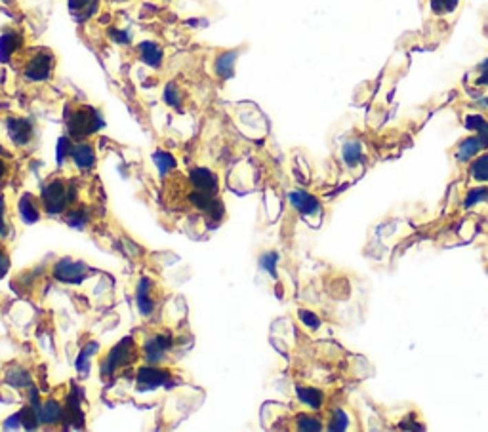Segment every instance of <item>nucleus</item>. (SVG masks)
Returning a JSON list of instances; mask_svg holds the SVG:
<instances>
[{
  "label": "nucleus",
  "instance_id": "nucleus-9",
  "mask_svg": "<svg viewBox=\"0 0 488 432\" xmlns=\"http://www.w3.org/2000/svg\"><path fill=\"white\" fill-rule=\"evenodd\" d=\"M488 145L479 138V136H469L460 141L458 151H456V160L458 162H471L475 156H479L482 151H487Z\"/></svg>",
  "mask_w": 488,
  "mask_h": 432
},
{
  "label": "nucleus",
  "instance_id": "nucleus-31",
  "mask_svg": "<svg viewBox=\"0 0 488 432\" xmlns=\"http://www.w3.org/2000/svg\"><path fill=\"white\" fill-rule=\"evenodd\" d=\"M111 2H125V0H111Z\"/></svg>",
  "mask_w": 488,
  "mask_h": 432
},
{
  "label": "nucleus",
  "instance_id": "nucleus-22",
  "mask_svg": "<svg viewBox=\"0 0 488 432\" xmlns=\"http://www.w3.org/2000/svg\"><path fill=\"white\" fill-rule=\"evenodd\" d=\"M460 0H429V8L435 16H445L452 14L458 8Z\"/></svg>",
  "mask_w": 488,
  "mask_h": 432
},
{
  "label": "nucleus",
  "instance_id": "nucleus-12",
  "mask_svg": "<svg viewBox=\"0 0 488 432\" xmlns=\"http://www.w3.org/2000/svg\"><path fill=\"white\" fill-rule=\"evenodd\" d=\"M288 198L290 202H292V206H294L301 215H306V217H309V215H317V213L321 212V204H319V200H317L315 196L309 195V193L294 191V193H290Z\"/></svg>",
  "mask_w": 488,
  "mask_h": 432
},
{
  "label": "nucleus",
  "instance_id": "nucleus-2",
  "mask_svg": "<svg viewBox=\"0 0 488 432\" xmlns=\"http://www.w3.org/2000/svg\"><path fill=\"white\" fill-rule=\"evenodd\" d=\"M103 126L100 109L84 101H69L65 107V136L73 141H84L96 136Z\"/></svg>",
  "mask_w": 488,
  "mask_h": 432
},
{
  "label": "nucleus",
  "instance_id": "nucleus-21",
  "mask_svg": "<svg viewBox=\"0 0 488 432\" xmlns=\"http://www.w3.org/2000/svg\"><path fill=\"white\" fill-rule=\"evenodd\" d=\"M488 200V187H473L471 191H467L465 200H463V208L465 210H471L473 206L480 204V202H487Z\"/></svg>",
  "mask_w": 488,
  "mask_h": 432
},
{
  "label": "nucleus",
  "instance_id": "nucleus-19",
  "mask_svg": "<svg viewBox=\"0 0 488 432\" xmlns=\"http://www.w3.org/2000/svg\"><path fill=\"white\" fill-rule=\"evenodd\" d=\"M469 175L477 183H488V153L475 156L473 164L469 166Z\"/></svg>",
  "mask_w": 488,
  "mask_h": 432
},
{
  "label": "nucleus",
  "instance_id": "nucleus-5",
  "mask_svg": "<svg viewBox=\"0 0 488 432\" xmlns=\"http://www.w3.org/2000/svg\"><path fill=\"white\" fill-rule=\"evenodd\" d=\"M138 360V347L134 339H125L116 345L115 349H111L109 354L101 362V371L103 376H115L116 371H120L123 367L132 366L134 362Z\"/></svg>",
  "mask_w": 488,
  "mask_h": 432
},
{
  "label": "nucleus",
  "instance_id": "nucleus-8",
  "mask_svg": "<svg viewBox=\"0 0 488 432\" xmlns=\"http://www.w3.org/2000/svg\"><path fill=\"white\" fill-rule=\"evenodd\" d=\"M54 277L61 280V282L76 284L83 278H86V267H84L83 263L73 261V259H61L54 267Z\"/></svg>",
  "mask_w": 488,
  "mask_h": 432
},
{
  "label": "nucleus",
  "instance_id": "nucleus-18",
  "mask_svg": "<svg viewBox=\"0 0 488 432\" xmlns=\"http://www.w3.org/2000/svg\"><path fill=\"white\" fill-rule=\"evenodd\" d=\"M465 128L473 131L475 136H479L488 145V120L482 114H467L465 116Z\"/></svg>",
  "mask_w": 488,
  "mask_h": 432
},
{
  "label": "nucleus",
  "instance_id": "nucleus-28",
  "mask_svg": "<svg viewBox=\"0 0 488 432\" xmlns=\"http://www.w3.org/2000/svg\"><path fill=\"white\" fill-rule=\"evenodd\" d=\"M0 233H8V219H6V202L4 196H0Z\"/></svg>",
  "mask_w": 488,
  "mask_h": 432
},
{
  "label": "nucleus",
  "instance_id": "nucleus-27",
  "mask_svg": "<svg viewBox=\"0 0 488 432\" xmlns=\"http://www.w3.org/2000/svg\"><path fill=\"white\" fill-rule=\"evenodd\" d=\"M477 84L482 88H488V59H485L479 65V76H477Z\"/></svg>",
  "mask_w": 488,
  "mask_h": 432
},
{
  "label": "nucleus",
  "instance_id": "nucleus-20",
  "mask_svg": "<svg viewBox=\"0 0 488 432\" xmlns=\"http://www.w3.org/2000/svg\"><path fill=\"white\" fill-rule=\"evenodd\" d=\"M100 0H67V8L75 17H88L96 10Z\"/></svg>",
  "mask_w": 488,
  "mask_h": 432
},
{
  "label": "nucleus",
  "instance_id": "nucleus-30",
  "mask_svg": "<svg viewBox=\"0 0 488 432\" xmlns=\"http://www.w3.org/2000/svg\"><path fill=\"white\" fill-rule=\"evenodd\" d=\"M477 105H480L482 109H488V98H487V96H485V98H480L479 101H477Z\"/></svg>",
  "mask_w": 488,
  "mask_h": 432
},
{
  "label": "nucleus",
  "instance_id": "nucleus-4",
  "mask_svg": "<svg viewBox=\"0 0 488 432\" xmlns=\"http://www.w3.org/2000/svg\"><path fill=\"white\" fill-rule=\"evenodd\" d=\"M4 128L8 139L19 149H27L36 141V124L25 114H6Z\"/></svg>",
  "mask_w": 488,
  "mask_h": 432
},
{
  "label": "nucleus",
  "instance_id": "nucleus-23",
  "mask_svg": "<svg viewBox=\"0 0 488 432\" xmlns=\"http://www.w3.org/2000/svg\"><path fill=\"white\" fill-rule=\"evenodd\" d=\"M296 429H299V431H321L323 424H321V421L317 417L301 413V415L296 417Z\"/></svg>",
  "mask_w": 488,
  "mask_h": 432
},
{
  "label": "nucleus",
  "instance_id": "nucleus-14",
  "mask_svg": "<svg viewBox=\"0 0 488 432\" xmlns=\"http://www.w3.org/2000/svg\"><path fill=\"white\" fill-rule=\"evenodd\" d=\"M41 210L42 202L33 195H25L19 202V213H21V219L25 223H34V221L41 219Z\"/></svg>",
  "mask_w": 488,
  "mask_h": 432
},
{
  "label": "nucleus",
  "instance_id": "nucleus-17",
  "mask_svg": "<svg viewBox=\"0 0 488 432\" xmlns=\"http://www.w3.org/2000/svg\"><path fill=\"white\" fill-rule=\"evenodd\" d=\"M341 156H343V162L348 164L349 168L359 166V162L363 160V145H361V141H357V139L346 141L343 147H341Z\"/></svg>",
  "mask_w": 488,
  "mask_h": 432
},
{
  "label": "nucleus",
  "instance_id": "nucleus-1",
  "mask_svg": "<svg viewBox=\"0 0 488 432\" xmlns=\"http://www.w3.org/2000/svg\"><path fill=\"white\" fill-rule=\"evenodd\" d=\"M8 65L14 67L21 84H25V86H44L56 74L58 57L46 46L31 44L23 52H19Z\"/></svg>",
  "mask_w": 488,
  "mask_h": 432
},
{
  "label": "nucleus",
  "instance_id": "nucleus-29",
  "mask_svg": "<svg viewBox=\"0 0 488 432\" xmlns=\"http://www.w3.org/2000/svg\"><path fill=\"white\" fill-rule=\"evenodd\" d=\"M10 267V257H8V252L0 246V277L8 270Z\"/></svg>",
  "mask_w": 488,
  "mask_h": 432
},
{
  "label": "nucleus",
  "instance_id": "nucleus-3",
  "mask_svg": "<svg viewBox=\"0 0 488 432\" xmlns=\"http://www.w3.org/2000/svg\"><path fill=\"white\" fill-rule=\"evenodd\" d=\"M42 210L48 213H63L73 204V187L67 180H52L46 183L41 196Z\"/></svg>",
  "mask_w": 488,
  "mask_h": 432
},
{
  "label": "nucleus",
  "instance_id": "nucleus-10",
  "mask_svg": "<svg viewBox=\"0 0 488 432\" xmlns=\"http://www.w3.org/2000/svg\"><path fill=\"white\" fill-rule=\"evenodd\" d=\"M136 57L149 67H160L165 59V50L157 42H140L136 46Z\"/></svg>",
  "mask_w": 488,
  "mask_h": 432
},
{
  "label": "nucleus",
  "instance_id": "nucleus-6",
  "mask_svg": "<svg viewBox=\"0 0 488 432\" xmlns=\"http://www.w3.org/2000/svg\"><path fill=\"white\" fill-rule=\"evenodd\" d=\"M27 46H31V44H29L25 27L23 25H10L0 34V61L10 63Z\"/></svg>",
  "mask_w": 488,
  "mask_h": 432
},
{
  "label": "nucleus",
  "instance_id": "nucleus-16",
  "mask_svg": "<svg viewBox=\"0 0 488 432\" xmlns=\"http://www.w3.org/2000/svg\"><path fill=\"white\" fill-rule=\"evenodd\" d=\"M235 59H237V52H222L220 56L215 57L214 73L218 74L222 80H225V78H231Z\"/></svg>",
  "mask_w": 488,
  "mask_h": 432
},
{
  "label": "nucleus",
  "instance_id": "nucleus-26",
  "mask_svg": "<svg viewBox=\"0 0 488 432\" xmlns=\"http://www.w3.org/2000/svg\"><path fill=\"white\" fill-rule=\"evenodd\" d=\"M299 320H301L309 330H317V327L321 326V318H319L315 312H311V310H299Z\"/></svg>",
  "mask_w": 488,
  "mask_h": 432
},
{
  "label": "nucleus",
  "instance_id": "nucleus-11",
  "mask_svg": "<svg viewBox=\"0 0 488 432\" xmlns=\"http://www.w3.org/2000/svg\"><path fill=\"white\" fill-rule=\"evenodd\" d=\"M71 158H73V162H75L76 168H81V170H90L92 166L96 164V153H94V147H92L90 139H84V141H73Z\"/></svg>",
  "mask_w": 488,
  "mask_h": 432
},
{
  "label": "nucleus",
  "instance_id": "nucleus-13",
  "mask_svg": "<svg viewBox=\"0 0 488 432\" xmlns=\"http://www.w3.org/2000/svg\"><path fill=\"white\" fill-rule=\"evenodd\" d=\"M153 290H155V285L151 284L149 280H143L138 288V307H140V312L143 316H149L157 307V295L153 294Z\"/></svg>",
  "mask_w": 488,
  "mask_h": 432
},
{
  "label": "nucleus",
  "instance_id": "nucleus-15",
  "mask_svg": "<svg viewBox=\"0 0 488 432\" xmlns=\"http://www.w3.org/2000/svg\"><path fill=\"white\" fill-rule=\"evenodd\" d=\"M298 400L309 409H321L324 404V392L313 387H298L296 389Z\"/></svg>",
  "mask_w": 488,
  "mask_h": 432
},
{
  "label": "nucleus",
  "instance_id": "nucleus-7",
  "mask_svg": "<svg viewBox=\"0 0 488 432\" xmlns=\"http://www.w3.org/2000/svg\"><path fill=\"white\" fill-rule=\"evenodd\" d=\"M172 347H174L172 335L160 332V334L151 335L149 339L143 343V354H145V358L149 360V364L155 366V364H160V360L172 351Z\"/></svg>",
  "mask_w": 488,
  "mask_h": 432
},
{
  "label": "nucleus",
  "instance_id": "nucleus-25",
  "mask_svg": "<svg viewBox=\"0 0 488 432\" xmlns=\"http://www.w3.org/2000/svg\"><path fill=\"white\" fill-rule=\"evenodd\" d=\"M10 171H12V162H10L6 153L0 151V187L10 180Z\"/></svg>",
  "mask_w": 488,
  "mask_h": 432
},
{
  "label": "nucleus",
  "instance_id": "nucleus-24",
  "mask_svg": "<svg viewBox=\"0 0 488 432\" xmlns=\"http://www.w3.org/2000/svg\"><path fill=\"white\" fill-rule=\"evenodd\" d=\"M349 426V417L341 411V409H336L334 413H332V419H330V424H328V429L330 431H346Z\"/></svg>",
  "mask_w": 488,
  "mask_h": 432
}]
</instances>
